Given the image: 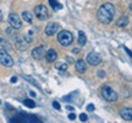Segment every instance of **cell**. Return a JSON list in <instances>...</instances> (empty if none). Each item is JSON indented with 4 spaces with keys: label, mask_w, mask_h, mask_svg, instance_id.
<instances>
[{
    "label": "cell",
    "mask_w": 132,
    "mask_h": 123,
    "mask_svg": "<svg viewBox=\"0 0 132 123\" xmlns=\"http://www.w3.org/2000/svg\"><path fill=\"white\" fill-rule=\"evenodd\" d=\"M114 15H115V8H114V5L111 3H105V4H103L99 8L97 16H98V20L102 24L108 25L111 22Z\"/></svg>",
    "instance_id": "6da1fadb"
},
{
    "label": "cell",
    "mask_w": 132,
    "mask_h": 123,
    "mask_svg": "<svg viewBox=\"0 0 132 123\" xmlns=\"http://www.w3.org/2000/svg\"><path fill=\"white\" fill-rule=\"evenodd\" d=\"M57 41H59V43L61 44V46H65V47H67V46H70L71 43H72V41H73V36H72V33L69 32V31H60V32L57 33Z\"/></svg>",
    "instance_id": "7a4b0ae2"
},
{
    "label": "cell",
    "mask_w": 132,
    "mask_h": 123,
    "mask_svg": "<svg viewBox=\"0 0 132 123\" xmlns=\"http://www.w3.org/2000/svg\"><path fill=\"white\" fill-rule=\"evenodd\" d=\"M102 95H103V97L106 101L109 102H115L116 100H118V94H116V91H114L111 87H109V86H103L102 87Z\"/></svg>",
    "instance_id": "3957f363"
},
{
    "label": "cell",
    "mask_w": 132,
    "mask_h": 123,
    "mask_svg": "<svg viewBox=\"0 0 132 123\" xmlns=\"http://www.w3.org/2000/svg\"><path fill=\"white\" fill-rule=\"evenodd\" d=\"M0 64L4 66H12L14 59L5 49H0Z\"/></svg>",
    "instance_id": "277c9868"
},
{
    "label": "cell",
    "mask_w": 132,
    "mask_h": 123,
    "mask_svg": "<svg viewBox=\"0 0 132 123\" xmlns=\"http://www.w3.org/2000/svg\"><path fill=\"white\" fill-rule=\"evenodd\" d=\"M34 12H36V16H37L39 20H47L49 17V11H48L47 6L45 5H37L34 8Z\"/></svg>",
    "instance_id": "5b68a950"
},
{
    "label": "cell",
    "mask_w": 132,
    "mask_h": 123,
    "mask_svg": "<svg viewBox=\"0 0 132 123\" xmlns=\"http://www.w3.org/2000/svg\"><path fill=\"white\" fill-rule=\"evenodd\" d=\"M87 63L89 64V65H99L100 63H102V57H100V54L97 52H92L89 53L88 56H87Z\"/></svg>",
    "instance_id": "8992f818"
},
{
    "label": "cell",
    "mask_w": 132,
    "mask_h": 123,
    "mask_svg": "<svg viewBox=\"0 0 132 123\" xmlns=\"http://www.w3.org/2000/svg\"><path fill=\"white\" fill-rule=\"evenodd\" d=\"M9 24L14 29H21V26H22V22H21V19L19 17V15L14 14V12H11L9 15Z\"/></svg>",
    "instance_id": "52a82bcc"
},
{
    "label": "cell",
    "mask_w": 132,
    "mask_h": 123,
    "mask_svg": "<svg viewBox=\"0 0 132 123\" xmlns=\"http://www.w3.org/2000/svg\"><path fill=\"white\" fill-rule=\"evenodd\" d=\"M44 56H45V49H44V47H43V46L36 47L32 51V57L34 58V59H37V60L43 59V58H44Z\"/></svg>",
    "instance_id": "ba28073f"
},
{
    "label": "cell",
    "mask_w": 132,
    "mask_h": 123,
    "mask_svg": "<svg viewBox=\"0 0 132 123\" xmlns=\"http://www.w3.org/2000/svg\"><path fill=\"white\" fill-rule=\"evenodd\" d=\"M57 29H59L57 24H55V22H50V24H48L47 27H45V33H47L48 36H53V35H55V32L57 31Z\"/></svg>",
    "instance_id": "9c48e42d"
},
{
    "label": "cell",
    "mask_w": 132,
    "mask_h": 123,
    "mask_svg": "<svg viewBox=\"0 0 132 123\" xmlns=\"http://www.w3.org/2000/svg\"><path fill=\"white\" fill-rule=\"evenodd\" d=\"M120 114L125 121H132V108H128V107L122 108L120 111Z\"/></svg>",
    "instance_id": "30bf717a"
},
{
    "label": "cell",
    "mask_w": 132,
    "mask_h": 123,
    "mask_svg": "<svg viewBox=\"0 0 132 123\" xmlns=\"http://www.w3.org/2000/svg\"><path fill=\"white\" fill-rule=\"evenodd\" d=\"M57 58V53L55 49H49L47 53H45V59L48 62H55Z\"/></svg>",
    "instance_id": "8fae6325"
},
{
    "label": "cell",
    "mask_w": 132,
    "mask_h": 123,
    "mask_svg": "<svg viewBox=\"0 0 132 123\" xmlns=\"http://www.w3.org/2000/svg\"><path fill=\"white\" fill-rule=\"evenodd\" d=\"M75 66H76V70L78 71V73H81V74L86 71V63L82 59H78V60L76 62Z\"/></svg>",
    "instance_id": "7c38bea8"
},
{
    "label": "cell",
    "mask_w": 132,
    "mask_h": 123,
    "mask_svg": "<svg viewBox=\"0 0 132 123\" xmlns=\"http://www.w3.org/2000/svg\"><path fill=\"white\" fill-rule=\"evenodd\" d=\"M127 24H128L127 16H121V17L118 20V22H116V25H118L119 27H125V26H127Z\"/></svg>",
    "instance_id": "4fadbf2b"
},
{
    "label": "cell",
    "mask_w": 132,
    "mask_h": 123,
    "mask_svg": "<svg viewBox=\"0 0 132 123\" xmlns=\"http://www.w3.org/2000/svg\"><path fill=\"white\" fill-rule=\"evenodd\" d=\"M86 42H87V37H86L85 32L80 31L78 32V43H80V46H85Z\"/></svg>",
    "instance_id": "5bb4252c"
},
{
    "label": "cell",
    "mask_w": 132,
    "mask_h": 123,
    "mask_svg": "<svg viewBox=\"0 0 132 123\" xmlns=\"http://www.w3.org/2000/svg\"><path fill=\"white\" fill-rule=\"evenodd\" d=\"M22 19H23L26 22H28V24H32V21H33L32 15L29 14V12H27V11L22 12Z\"/></svg>",
    "instance_id": "9a60e30c"
},
{
    "label": "cell",
    "mask_w": 132,
    "mask_h": 123,
    "mask_svg": "<svg viewBox=\"0 0 132 123\" xmlns=\"http://www.w3.org/2000/svg\"><path fill=\"white\" fill-rule=\"evenodd\" d=\"M49 1H50V5H52V8L54 10H60V9H62V5L59 4L56 0H49Z\"/></svg>",
    "instance_id": "2e32d148"
},
{
    "label": "cell",
    "mask_w": 132,
    "mask_h": 123,
    "mask_svg": "<svg viewBox=\"0 0 132 123\" xmlns=\"http://www.w3.org/2000/svg\"><path fill=\"white\" fill-rule=\"evenodd\" d=\"M23 104L26 105L27 107H29V108H33V107L36 106V104L33 102L32 100H29V99H26V100H24V101H23Z\"/></svg>",
    "instance_id": "e0dca14e"
},
{
    "label": "cell",
    "mask_w": 132,
    "mask_h": 123,
    "mask_svg": "<svg viewBox=\"0 0 132 123\" xmlns=\"http://www.w3.org/2000/svg\"><path fill=\"white\" fill-rule=\"evenodd\" d=\"M57 69H60V70H62V71H65L66 69H67V64H61V65H57Z\"/></svg>",
    "instance_id": "ac0fdd59"
},
{
    "label": "cell",
    "mask_w": 132,
    "mask_h": 123,
    "mask_svg": "<svg viewBox=\"0 0 132 123\" xmlns=\"http://www.w3.org/2000/svg\"><path fill=\"white\" fill-rule=\"evenodd\" d=\"M80 119L82 121V122H86L87 119H88V117H87V114H85V113H81L80 114Z\"/></svg>",
    "instance_id": "d6986e66"
},
{
    "label": "cell",
    "mask_w": 132,
    "mask_h": 123,
    "mask_svg": "<svg viewBox=\"0 0 132 123\" xmlns=\"http://www.w3.org/2000/svg\"><path fill=\"white\" fill-rule=\"evenodd\" d=\"M87 111H89V112L94 111V105H92V104L88 105V106H87Z\"/></svg>",
    "instance_id": "ffe728a7"
},
{
    "label": "cell",
    "mask_w": 132,
    "mask_h": 123,
    "mask_svg": "<svg viewBox=\"0 0 132 123\" xmlns=\"http://www.w3.org/2000/svg\"><path fill=\"white\" fill-rule=\"evenodd\" d=\"M53 107H54V108H56V110H60V105H59V102L54 101V102H53Z\"/></svg>",
    "instance_id": "44dd1931"
},
{
    "label": "cell",
    "mask_w": 132,
    "mask_h": 123,
    "mask_svg": "<svg viewBox=\"0 0 132 123\" xmlns=\"http://www.w3.org/2000/svg\"><path fill=\"white\" fill-rule=\"evenodd\" d=\"M69 118H70L71 121H73V119H76V114L75 113H70L69 114Z\"/></svg>",
    "instance_id": "7402d4cb"
},
{
    "label": "cell",
    "mask_w": 132,
    "mask_h": 123,
    "mask_svg": "<svg viewBox=\"0 0 132 123\" xmlns=\"http://www.w3.org/2000/svg\"><path fill=\"white\" fill-rule=\"evenodd\" d=\"M11 83H12V84L17 83V78H16V76H12V78H11Z\"/></svg>",
    "instance_id": "603a6c76"
},
{
    "label": "cell",
    "mask_w": 132,
    "mask_h": 123,
    "mask_svg": "<svg viewBox=\"0 0 132 123\" xmlns=\"http://www.w3.org/2000/svg\"><path fill=\"white\" fill-rule=\"evenodd\" d=\"M98 75L100 76V78H103V76L105 75V73H103V70H100V71H99V73H98Z\"/></svg>",
    "instance_id": "cb8c5ba5"
},
{
    "label": "cell",
    "mask_w": 132,
    "mask_h": 123,
    "mask_svg": "<svg viewBox=\"0 0 132 123\" xmlns=\"http://www.w3.org/2000/svg\"><path fill=\"white\" fill-rule=\"evenodd\" d=\"M72 52H73V53H75V54H76V53H78V52H80V49H78V48H75V49H73Z\"/></svg>",
    "instance_id": "d4e9b609"
},
{
    "label": "cell",
    "mask_w": 132,
    "mask_h": 123,
    "mask_svg": "<svg viewBox=\"0 0 132 123\" xmlns=\"http://www.w3.org/2000/svg\"><path fill=\"white\" fill-rule=\"evenodd\" d=\"M66 108L69 110V111H75V110H73V107H71V106H67Z\"/></svg>",
    "instance_id": "484cf974"
},
{
    "label": "cell",
    "mask_w": 132,
    "mask_h": 123,
    "mask_svg": "<svg viewBox=\"0 0 132 123\" xmlns=\"http://www.w3.org/2000/svg\"><path fill=\"white\" fill-rule=\"evenodd\" d=\"M29 95H31L32 97H34V96H36V92H33V91H29Z\"/></svg>",
    "instance_id": "4316f807"
},
{
    "label": "cell",
    "mask_w": 132,
    "mask_h": 123,
    "mask_svg": "<svg viewBox=\"0 0 132 123\" xmlns=\"http://www.w3.org/2000/svg\"><path fill=\"white\" fill-rule=\"evenodd\" d=\"M3 21V12H1V10H0V22Z\"/></svg>",
    "instance_id": "83f0119b"
},
{
    "label": "cell",
    "mask_w": 132,
    "mask_h": 123,
    "mask_svg": "<svg viewBox=\"0 0 132 123\" xmlns=\"http://www.w3.org/2000/svg\"><path fill=\"white\" fill-rule=\"evenodd\" d=\"M130 9H131V11H132V3H131V5H130Z\"/></svg>",
    "instance_id": "f1b7e54d"
},
{
    "label": "cell",
    "mask_w": 132,
    "mask_h": 123,
    "mask_svg": "<svg viewBox=\"0 0 132 123\" xmlns=\"http://www.w3.org/2000/svg\"><path fill=\"white\" fill-rule=\"evenodd\" d=\"M0 104H1V102H0Z\"/></svg>",
    "instance_id": "f546056e"
}]
</instances>
